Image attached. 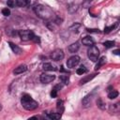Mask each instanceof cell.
<instances>
[{
  "label": "cell",
  "mask_w": 120,
  "mask_h": 120,
  "mask_svg": "<svg viewBox=\"0 0 120 120\" xmlns=\"http://www.w3.org/2000/svg\"><path fill=\"white\" fill-rule=\"evenodd\" d=\"M34 10H35L36 14L39 18H41L43 20H46V21H55V19H56V16L54 14V12L52 11V9L50 8L49 7H47V6L37 5L34 8Z\"/></svg>",
  "instance_id": "1"
},
{
  "label": "cell",
  "mask_w": 120,
  "mask_h": 120,
  "mask_svg": "<svg viewBox=\"0 0 120 120\" xmlns=\"http://www.w3.org/2000/svg\"><path fill=\"white\" fill-rule=\"evenodd\" d=\"M21 103H22V107H23L25 110H27V111H33V110L37 109L38 106V103L36 100H34V99L31 98V96H29V95H27V94H24V95L22 97V98H21Z\"/></svg>",
  "instance_id": "2"
},
{
  "label": "cell",
  "mask_w": 120,
  "mask_h": 120,
  "mask_svg": "<svg viewBox=\"0 0 120 120\" xmlns=\"http://www.w3.org/2000/svg\"><path fill=\"white\" fill-rule=\"evenodd\" d=\"M87 55H88V58L91 61L97 62L98 60V56H99V51H98V47L95 46V45L90 46V48L87 51Z\"/></svg>",
  "instance_id": "3"
},
{
  "label": "cell",
  "mask_w": 120,
  "mask_h": 120,
  "mask_svg": "<svg viewBox=\"0 0 120 120\" xmlns=\"http://www.w3.org/2000/svg\"><path fill=\"white\" fill-rule=\"evenodd\" d=\"M18 34H19V37L21 38V39L22 40H23V41H28V40H32V39H34V38H35V35H34V33L31 31V30H20L19 32H18Z\"/></svg>",
  "instance_id": "4"
},
{
  "label": "cell",
  "mask_w": 120,
  "mask_h": 120,
  "mask_svg": "<svg viewBox=\"0 0 120 120\" xmlns=\"http://www.w3.org/2000/svg\"><path fill=\"white\" fill-rule=\"evenodd\" d=\"M80 61H81L80 56H78V55H72L71 57H69V58L68 59V61H67V66H68V68H75L76 66L79 65Z\"/></svg>",
  "instance_id": "5"
},
{
  "label": "cell",
  "mask_w": 120,
  "mask_h": 120,
  "mask_svg": "<svg viewBox=\"0 0 120 120\" xmlns=\"http://www.w3.org/2000/svg\"><path fill=\"white\" fill-rule=\"evenodd\" d=\"M65 54H64V52L63 50L61 49H56L54 50L53 52H52L51 53V58L54 61H59V60H62L64 58Z\"/></svg>",
  "instance_id": "6"
},
{
  "label": "cell",
  "mask_w": 120,
  "mask_h": 120,
  "mask_svg": "<svg viewBox=\"0 0 120 120\" xmlns=\"http://www.w3.org/2000/svg\"><path fill=\"white\" fill-rule=\"evenodd\" d=\"M55 79V76L54 75H52V74H47V73H42L40 75V82L42 83H50L52 82L53 80Z\"/></svg>",
  "instance_id": "7"
},
{
  "label": "cell",
  "mask_w": 120,
  "mask_h": 120,
  "mask_svg": "<svg viewBox=\"0 0 120 120\" xmlns=\"http://www.w3.org/2000/svg\"><path fill=\"white\" fill-rule=\"evenodd\" d=\"M93 96H94V92H92L91 94H89V95H87V96H85L83 98V99L82 101V104L83 107L86 108V107H89L90 106V104L92 102V99H93Z\"/></svg>",
  "instance_id": "8"
},
{
  "label": "cell",
  "mask_w": 120,
  "mask_h": 120,
  "mask_svg": "<svg viewBox=\"0 0 120 120\" xmlns=\"http://www.w3.org/2000/svg\"><path fill=\"white\" fill-rule=\"evenodd\" d=\"M82 42L83 45H86V46H92V45H94V43H95L94 39H93L92 37H90V36H86V37L82 38Z\"/></svg>",
  "instance_id": "9"
},
{
  "label": "cell",
  "mask_w": 120,
  "mask_h": 120,
  "mask_svg": "<svg viewBox=\"0 0 120 120\" xmlns=\"http://www.w3.org/2000/svg\"><path fill=\"white\" fill-rule=\"evenodd\" d=\"M8 44H9V46H10V48H11V50H12V52H13L14 53H16V54H21V53L22 52V50L19 46H17L16 44H14L13 42H8Z\"/></svg>",
  "instance_id": "10"
},
{
  "label": "cell",
  "mask_w": 120,
  "mask_h": 120,
  "mask_svg": "<svg viewBox=\"0 0 120 120\" xmlns=\"http://www.w3.org/2000/svg\"><path fill=\"white\" fill-rule=\"evenodd\" d=\"M79 49H80V45H79L78 42L72 43V44H70V45L68 46V51H69V52H71V53L77 52Z\"/></svg>",
  "instance_id": "11"
},
{
  "label": "cell",
  "mask_w": 120,
  "mask_h": 120,
  "mask_svg": "<svg viewBox=\"0 0 120 120\" xmlns=\"http://www.w3.org/2000/svg\"><path fill=\"white\" fill-rule=\"evenodd\" d=\"M26 69H27V67H26L25 65H20L19 67H17V68L13 70V73H14V74H21V73L26 71Z\"/></svg>",
  "instance_id": "12"
},
{
  "label": "cell",
  "mask_w": 120,
  "mask_h": 120,
  "mask_svg": "<svg viewBox=\"0 0 120 120\" xmlns=\"http://www.w3.org/2000/svg\"><path fill=\"white\" fill-rule=\"evenodd\" d=\"M42 68L44 70H46V71H52V70H56L57 69L56 67L53 66L51 63H45V64H43V68Z\"/></svg>",
  "instance_id": "13"
},
{
  "label": "cell",
  "mask_w": 120,
  "mask_h": 120,
  "mask_svg": "<svg viewBox=\"0 0 120 120\" xmlns=\"http://www.w3.org/2000/svg\"><path fill=\"white\" fill-rule=\"evenodd\" d=\"M96 75H97L96 73H93V74H91V75H87V76L83 77V78L80 81V84H84V83H86L87 82H89V81H91L93 78H95Z\"/></svg>",
  "instance_id": "14"
},
{
  "label": "cell",
  "mask_w": 120,
  "mask_h": 120,
  "mask_svg": "<svg viewBox=\"0 0 120 120\" xmlns=\"http://www.w3.org/2000/svg\"><path fill=\"white\" fill-rule=\"evenodd\" d=\"M50 120H60L61 119V114L58 112H50L47 114Z\"/></svg>",
  "instance_id": "15"
},
{
  "label": "cell",
  "mask_w": 120,
  "mask_h": 120,
  "mask_svg": "<svg viewBox=\"0 0 120 120\" xmlns=\"http://www.w3.org/2000/svg\"><path fill=\"white\" fill-rule=\"evenodd\" d=\"M30 4L31 2L27 0H16V7H27Z\"/></svg>",
  "instance_id": "16"
},
{
  "label": "cell",
  "mask_w": 120,
  "mask_h": 120,
  "mask_svg": "<svg viewBox=\"0 0 120 120\" xmlns=\"http://www.w3.org/2000/svg\"><path fill=\"white\" fill-rule=\"evenodd\" d=\"M61 85L60 84H57V85H55L53 88H52V92H51V97L52 98H56L57 97V93H58V90H60L61 89Z\"/></svg>",
  "instance_id": "17"
},
{
  "label": "cell",
  "mask_w": 120,
  "mask_h": 120,
  "mask_svg": "<svg viewBox=\"0 0 120 120\" xmlns=\"http://www.w3.org/2000/svg\"><path fill=\"white\" fill-rule=\"evenodd\" d=\"M56 109H57V112L58 113H60V114L63 113V112H64V105H63V101L61 99L57 101V103H56Z\"/></svg>",
  "instance_id": "18"
},
{
  "label": "cell",
  "mask_w": 120,
  "mask_h": 120,
  "mask_svg": "<svg viewBox=\"0 0 120 120\" xmlns=\"http://www.w3.org/2000/svg\"><path fill=\"white\" fill-rule=\"evenodd\" d=\"M98 64L96 65V68H95L96 70H98L101 66H103V65L106 63V58H105V56H102V57H100V59L98 60Z\"/></svg>",
  "instance_id": "19"
},
{
  "label": "cell",
  "mask_w": 120,
  "mask_h": 120,
  "mask_svg": "<svg viewBox=\"0 0 120 120\" xmlns=\"http://www.w3.org/2000/svg\"><path fill=\"white\" fill-rule=\"evenodd\" d=\"M118 95H119V93H118L117 91H115V90H112V91L109 92V94H108V98H109L110 99H113V98H117Z\"/></svg>",
  "instance_id": "20"
},
{
  "label": "cell",
  "mask_w": 120,
  "mask_h": 120,
  "mask_svg": "<svg viewBox=\"0 0 120 120\" xmlns=\"http://www.w3.org/2000/svg\"><path fill=\"white\" fill-rule=\"evenodd\" d=\"M97 104H98V107L100 108L101 110H104L105 109V102L102 100L101 98H98V100H97Z\"/></svg>",
  "instance_id": "21"
},
{
  "label": "cell",
  "mask_w": 120,
  "mask_h": 120,
  "mask_svg": "<svg viewBox=\"0 0 120 120\" xmlns=\"http://www.w3.org/2000/svg\"><path fill=\"white\" fill-rule=\"evenodd\" d=\"M60 80L65 84H68L69 83V76L68 75H61L60 76Z\"/></svg>",
  "instance_id": "22"
},
{
  "label": "cell",
  "mask_w": 120,
  "mask_h": 120,
  "mask_svg": "<svg viewBox=\"0 0 120 120\" xmlns=\"http://www.w3.org/2000/svg\"><path fill=\"white\" fill-rule=\"evenodd\" d=\"M86 71H87V69L85 68V67L82 66L81 68H77V70H76V73H77L78 75H82V74H84V73H85Z\"/></svg>",
  "instance_id": "23"
},
{
  "label": "cell",
  "mask_w": 120,
  "mask_h": 120,
  "mask_svg": "<svg viewBox=\"0 0 120 120\" xmlns=\"http://www.w3.org/2000/svg\"><path fill=\"white\" fill-rule=\"evenodd\" d=\"M103 45L106 47V48H111V47H113L114 46V41H112V40H107L103 43Z\"/></svg>",
  "instance_id": "24"
},
{
  "label": "cell",
  "mask_w": 120,
  "mask_h": 120,
  "mask_svg": "<svg viewBox=\"0 0 120 120\" xmlns=\"http://www.w3.org/2000/svg\"><path fill=\"white\" fill-rule=\"evenodd\" d=\"M7 5L8 7H10V8H14V7H16V0H9V1H8Z\"/></svg>",
  "instance_id": "25"
},
{
  "label": "cell",
  "mask_w": 120,
  "mask_h": 120,
  "mask_svg": "<svg viewBox=\"0 0 120 120\" xmlns=\"http://www.w3.org/2000/svg\"><path fill=\"white\" fill-rule=\"evenodd\" d=\"M116 25V24H115ZM115 25H111V26H108V27H105V29H104V33H106V34H108V33H110L112 30H113V28L115 27Z\"/></svg>",
  "instance_id": "26"
},
{
  "label": "cell",
  "mask_w": 120,
  "mask_h": 120,
  "mask_svg": "<svg viewBox=\"0 0 120 120\" xmlns=\"http://www.w3.org/2000/svg\"><path fill=\"white\" fill-rule=\"evenodd\" d=\"M2 13H3L4 16H9V15H10V10H9L8 8H4V9L2 10Z\"/></svg>",
  "instance_id": "27"
},
{
  "label": "cell",
  "mask_w": 120,
  "mask_h": 120,
  "mask_svg": "<svg viewBox=\"0 0 120 120\" xmlns=\"http://www.w3.org/2000/svg\"><path fill=\"white\" fill-rule=\"evenodd\" d=\"M28 120H42V119H41L40 116H32V117H30Z\"/></svg>",
  "instance_id": "28"
},
{
  "label": "cell",
  "mask_w": 120,
  "mask_h": 120,
  "mask_svg": "<svg viewBox=\"0 0 120 120\" xmlns=\"http://www.w3.org/2000/svg\"><path fill=\"white\" fill-rule=\"evenodd\" d=\"M87 31L90 33H99L98 29H87Z\"/></svg>",
  "instance_id": "29"
},
{
  "label": "cell",
  "mask_w": 120,
  "mask_h": 120,
  "mask_svg": "<svg viewBox=\"0 0 120 120\" xmlns=\"http://www.w3.org/2000/svg\"><path fill=\"white\" fill-rule=\"evenodd\" d=\"M112 52H113L114 54H116V55H118V54H119V50H115V51H113Z\"/></svg>",
  "instance_id": "30"
},
{
  "label": "cell",
  "mask_w": 120,
  "mask_h": 120,
  "mask_svg": "<svg viewBox=\"0 0 120 120\" xmlns=\"http://www.w3.org/2000/svg\"><path fill=\"white\" fill-rule=\"evenodd\" d=\"M1 110H2V105L0 104V111H1Z\"/></svg>",
  "instance_id": "31"
}]
</instances>
